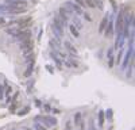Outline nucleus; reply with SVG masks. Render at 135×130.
<instances>
[{
  "label": "nucleus",
  "instance_id": "nucleus-1",
  "mask_svg": "<svg viewBox=\"0 0 135 130\" xmlns=\"http://www.w3.org/2000/svg\"><path fill=\"white\" fill-rule=\"evenodd\" d=\"M7 6H12V7H20V8H27V0H6Z\"/></svg>",
  "mask_w": 135,
  "mask_h": 130
},
{
  "label": "nucleus",
  "instance_id": "nucleus-2",
  "mask_svg": "<svg viewBox=\"0 0 135 130\" xmlns=\"http://www.w3.org/2000/svg\"><path fill=\"white\" fill-rule=\"evenodd\" d=\"M37 119H42V122L45 121V123H46V127H47V126H54L55 123H57V119L51 118V117H37Z\"/></svg>",
  "mask_w": 135,
  "mask_h": 130
},
{
  "label": "nucleus",
  "instance_id": "nucleus-3",
  "mask_svg": "<svg viewBox=\"0 0 135 130\" xmlns=\"http://www.w3.org/2000/svg\"><path fill=\"white\" fill-rule=\"evenodd\" d=\"M73 121H74L76 125H80V123L83 122V114H81V113H76L74 117H73Z\"/></svg>",
  "mask_w": 135,
  "mask_h": 130
},
{
  "label": "nucleus",
  "instance_id": "nucleus-4",
  "mask_svg": "<svg viewBox=\"0 0 135 130\" xmlns=\"http://www.w3.org/2000/svg\"><path fill=\"white\" fill-rule=\"evenodd\" d=\"M6 85H7V81H4L3 84H0V100L4 99V90H6Z\"/></svg>",
  "mask_w": 135,
  "mask_h": 130
},
{
  "label": "nucleus",
  "instance_id": "nucleus-5",
  "mask_svg": "<svg viewBox=\"0 0 135 130\" xmlns=\"http://www.w3.org/2000/svg\"><path fill=\"white\" fill-rule=\"evenodd\" d=\"M104 125V113L103 111H99V126L101 127Z\"/></svg>",
  "mask_w": 135,
  "mask_h": 130
},
{
  "label": "nucleus",
  "instance_id": "nucleus-6",
  "mask_svg": "<svg viewBox=\"0 0 135 130\" xmlns=\"http://www.w3.org/2000/svg\"><path fill=\"white\" fill-rule=\"evenodd\" d=\"M34 129H35V130H47V127L46 126H45L43 123H35V126H34Z\"/></svg>",
  "mask_w": 135,
  "mask_h": 130
},
{
  "label": "nucleus",
  "instance_id": "nucleus-7",
  "mask_svg": "<svg viewBox=\"0 0 135 130\" xmlns=\"http://www.w3.org/2000/svg\"><path fill=\"white\" fill-rule=\"evenodd\" d=\"M70 29V32H72V35H74V37H78V29H76L73 25L69 27Z\"/></svg>",
  "mask_w": 135,
  "mask_h": 130
},
{
  "label": "nucleus",
  "instance_id": "nucleus-8",
  "mask_svg": "<svg viewBox=\"0 0 135 130\" xmlns=\"http://www.w3.org/2000/svg\"><path fill=\"white\" fill-rule=\"evenodd\" d=\"M43 108H45L46 111H51V107H50L49 104H43Z\"/></svg>",
  "mask_w": 135,
  "mask_h": 130
},
{
  "label": "nucleus",
  "instance_id": "nucleus-9",
  "mask_svg": "<svg viewBox=\"0 0 135 130\" xmlns=\"http://www.w3.org/2000/svg\"><path fill=\"white\" fill-rule=\"evenodd\" d=\"M66 130H72V122L70 121L66 123Z\"/></svg>",
  "mask_w": 135,
  "mask_h": 130
},
{
  "label": "nucleus",
  "instance_id": "nucleus-10",
  "mask_svg": "<svg viewBox=\"0 0 135 130\" xmlns=\"http://www.w3.org/2000/svg\"><path fill=\"white\" fill-rule=\"evenodd\" d=\"M4 23H6V19L3 16H0V25H4Z\"/></svg>",
  "mask_w": 135,
  "mask_h": 130
},
{
  "label": "nucleus",
  "instance_id": "nucleus-11",
  "mask_svg": "<svg viewBox=\"0 0 135 130\" xmlns=\"http://www.w3.org/2000/svg\"><path fill=\"white\" fill-rule=\"evenodd\" d=\"M107 118H109V119L112 118V111H111V110H109V111H107Z\"/></svg>",
  "mask_w": 135,
  "mask_h": 130
},
{
  "label": "nucleus",
  "instance_id": "nucleus-12",
  "mask_svg": "<svg viewBox=\"0 0 135 130\" xmlns=\"http://www.w3.org/2000/svg\"><path fill=\"white\" fill-rule=\"evenodd\" d=\"M25 130H32V129H28V127H26V129H25Z\"/></svg>",
  "mask_w": 135,
  "mask_h": 130
},
{
  "label": "nucleus",
  "instance_id": "nucleus-13",
  "mask_svg": "<svg viewBox=\"0 0 135 130\" xmlns=\"http://www.w3.org/2000/svg\"><path fill=\"white\" fill-rule=\"evenodd\" d=\"M91 130H95V129H93V126H92V127H91Z\"/></svg>",
  "mask_w": 135,
  "mask_h": 130
},
{
  "label": "nucleus",
  "instance_id": "nucleus-14",
  "mask_svg": "<svg viewBox=\"0 0 135 130\" xmlns=\"http://www.w3.org/2000/svg\"><path fill=\"white\" fill-rule=\"evenodd\" d=\"M14 130H16V129H14Z\"/></svg>",
  "mask_w": 135,
  "mask_h": 130
}]
</instances>
